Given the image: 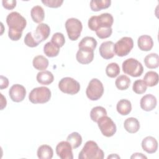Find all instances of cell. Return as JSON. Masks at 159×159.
I'll list each match as a JSON object with an SVG mask.
<instances>
[{"mask_svg":"<svg viewBox=\"0 0 159 159\" xmlns=\"http://www.w3.org/2000/svg\"><path fill=\"white\" fill-rule=\"evenodd\" d=\"M24 43L27 46H28L29 47H32V48L38 46L39 44V43L35 39L34 34L31 32H28L25 35V38H24Z\"/></svg>","mask_w":159,"mask_h":159,"instance_id":"obj_37","label":"cell"},{"mask_svg":"<svg viewBox=\"0 0 159 159\" xmlns=\"http://www.w3.org/2000/svg\"><path fill=\"white\" fill-rule=\"evenodd\" d=\"M114 22L112 16L109 13H102L99 16H91L88 22V27L92 31H96L101 27H111Z\"/></svg>","mask_w":159,"mask_h":159,"instance_id":"obj_2","label":"cell"},{"mask_svg":"<svg viewBox=\"0 0 159 159\" xmlns=\"http://www.w3.org/2000/svg\"><path fill=\"white\" fill-rule=\"evenodd\" d=\"M104 157V152L93 140L87 141L78 155L79 159H102Z\"/></svg>","mask_w":159,"mask_h":159,"instance_id":"obj_1","label":"cell"},{"mask_svg":"<svg viewBox=\"0 0 159 159\" xmlns=\"http://www.w3.org/2000/svg\"><path fill=\"white\" fill-rule=\"evenodd\" d=\"M66 141L71 145L72 148H77L82 143V137L81 135L76 132H73L66 138Z\"/></svg>","mask_w":159,"mask_h":159,"instance_id":"obj_32","label":"cell"},{"mask_svg":"<svg viewBox=\"0 0 159 159\" xmlns=\"http://www.w3.org/2000/svg\"><path fill=\"white\" fill-rule=\"evenodd\" d=\"M137 45L140 50L147 52L150 51L153 48V41L150 35H143L138 38Z\"/></svg>","mask_w":159,"mask_h":159,"instance_id":"obj_18","label":"cell"},{"mask_svg":"<svg viewBox=\"0 0 159 159\" xmlns=\"http://www.w3.org/2000/svg\"><path fill=\"white\" fill-rule=\"evenodd\" d=\"M104 93V86L101 81L97 79H92L86 88V94L91 101H97L99 99Z\"/></svg>","mask_w":159,"mask_h":159,"instance_id":"obj_6","label":"cell"},{"mask_svg":"<svg viewBox=\"0 0 159 159\" xmlns=\"http://www.w3.org/2000/svg\"><path fill=\"white\" fill-rule=\"evenodd\" d=\"M116 109L118 113L122 116L128 115L132 110V104L130 101L126 99L119 100L117 103Z\"/></svg>","mask_w":159,"mask_h":159,"instance_id":"obj_21","label":"cell"},{"mask_svg":"<svg viewBox=\"0 0 159 159\" xmlns=\"http://www.w3.org/2000/svg\"><path fill=\"white\" fill-rule=\"evenodd\" d=\"M30 16L34 22L40 24L45 17V12L43 7L40 6H34L31 9Z\"/></svg>","mask_w":159,"mask_h":159,"instance_id":"obj_22","label":"cell"},{"mask_svg":"<svg viewBox=\"0 0 159 159\" xmlns=\"http://www.w3.org/2000/svg\"><path fill=\"white\" fill-rule=\"evenodd\" d=\"M6 23L9 30L22 33L27 25L26 19L19 12H12L6 17Z\"/></svg>","mask_w":159,"mask_h":159,"instance_id":"obj_3","label":"cell"},{"mask_svg":"<svg viewBox=\"0 0 159 159\" xmlns=\"http://www.w3.org/2000/svg\"><path fill=\"white\" fill-rule=\"evenodd\" d=\"M51 42L58 47H62L65 43V38L64 35L61 32L55 33L51 39Z\"/></svg>","mask_w":159,"mask_h":159,"instance_id":"obj_35","label":"cell"},{"mask_svg":"<svg viewBox=\"0 0 159 159\" xmlns=\"http://www.w3.org/2000/svg\"><path fill=\"white\" fill-rule=\"evenodd\" d=\"M104 116H107V111L102 106L94 107L90 112L91 119L94 122H97L101 117Z\"/></svg>","mask_w":159,"mask_h":159,"instance_id":"obj_30","label":"cell"},{"mask_svg":"<svg viewBox=\"0 0 159 159\" xmlns=\"http://www.w3.org/2000/svg\"><path fill=\"white\" fill-rule=\"evenodd\" d=\"M43 52L48 57H55L58 55L60 48L52 42H48L43 46Z\"/></svg>","mask_w":159,"mask_h":159,"instance_id":"obj_29","label":"cell"},{"mask_svg":"<svg viewBox=\"0 0 159 159\" xmlns=\"http://www.w3.org/2000/svg\"><path fill=\"white\" fill-rule=\"evenodd\" d=\"M36 79L37 82L41 84L49 85L53 81L54 76L50 71L44 70L37 73Z\"/></svg>","mask_w":159,"mask_h":159,"instance_id":"obj_20","label":"cell"},{"mask_svg":"<svg viewBox=\"0 0 159 159\" xmlns=\"http://www.w3.org/2000/svg\"><path fill=\"white\" fill-rule=\"evenodd\" d=\"M56 153L61 159H73L72 147L67 141L59 142L56 147Z\"/></svg>","mask_w":159,"mask_h":159,"instance_id":"obj_12","label":"cell"},{"mask_svg":"<svg viewBox=\"0 0 159 159\" xmlns=\"http://www.w3.org/2000/svg\"><path fill=\"white\" fill-rule=\"evenodd\" d=\"M147 88V86L142 80H137L134 81L132 86V90L139 94L144 93Z\"/></svg>","mask_w":159,"mask_h":159,"instance_id":"obj_34","label":"cell"},{"mask_svg":"<svg viewBox=\"0 0 159 159\" xmlns=\"http://www.w3.org/2000/svg\"><path fill=\"white\" fill-rule=\"evenodd\" d=\"M143 150L148 153H155L158 149V142L155 138L152 136L145 137L142 141Z\"/></svg>","mask_w":159,"mask_h":159,"instance_id":"obj_17","label":"cell"},{"mask_svg":"<svg viewBox=\"0 0 159 159\" xmlns=\"http://www.w3.org/2000/svg\"><path fill=\"white\" fill-rule=\"evenodd\" d=\"M59 89L66 94L74 95L80 90V84L78 81L70 77H65L58 83Z\"/></svg>","mask_w":159,"mask_h":159,"instance_id":"obj_8","label":"cell"},{"mask_svg":"<svg viewBox=\"0 0 159 159\" xmlns=\"http://www.w3.org/2000/svg\"><path fill=\"white\" fill-rule=\"evenodd\" d=\"M111 4V0H92L90 1V7L93 11L97 12L108 8Z\"/></svg>","mask_w":159,"mask_h":159,"instance_id":"obj_26","label":"cell"},{"mask_svg":"<svg viewBox=\"0 0 159 159\" xmlns=\"http://www.w3.org/2000/svg\"><path fill=\"white\" fill-rule=\"evenodd\" d=\"M97 41L96 40L92 37H83L81 40L80 42L78 44V48H88L92 50H94L97 46Z\"/></svg>","mask_w":159,"mask_h":159,"instance_id":"obj_27","label":"cell"},{"mask_svg":"<svg viewBox=\"0 0 159 159\" xmlns=\"http://www.w3.org/2000/svg\"><path fill=\"white\" fill-rule=\"evenodd\" d=\"M42 2L47 7L52 8H57L61 6L63 0H42Z\"/></svg>","mask_w":159,"mask_h":159,"instance_id":"obj_38","label":"cell"},{"mask_svg":"<svg viewBox=\"0 0 159 159\" xmlns=\"http://www.w3.org/2000/svg\"><path fill=\"white\" fill-rule=\"evenodd\" d=\"M143 81L149 87L155 86L158 83V75L154 71H149L145 73Z\"/></svg>","mask_w":159,"mask_h":159,"instance_id":"obj_28","label":"cell"},{"mask_svg":"<svg viewBox=\"0 0 159 159\" xmlns=\"http://www.w3.org/2000/svg\"><path fill=\"white\" fill-rule=\"evenodd\" d=\"M65 29L70 40H76L80 36L83 29L81 22L76 18H69L65 22Z\"/></svg>","mask_w":159,"mask_h":159,"instance_id":"obj_7","label":"cell"},{"mask_svg":"<svg viewBox=\"0 0 159 159\" xmlns=\"http://www.w3.org/2000/svg\"><path fill=\"white\" fill-rule=\"evenodd\" d=\"M99 52L100 55L106 60H109L115 55L114 43L112 41H106L102 42L99 48Z\"/></svg>","mask_w":159,"mask_h":159,"instance_id":"obj_13","label":"cell"},{"mask_svg":"<svg viewBox=\"0 0 159 159\" xmlns=\"http://www.w3.org/2000/svg\"><path fill=\"white\" fill-rule=\"evenodd\" d=\"M37 153L40 159H51L53 155V150L50 145H42L38 148Z\"/></svg>","mask_w":159,"mask_h":159,"instance_id":"obj_23","label":"cell"},{"mask_svg":"<svg viewBox=\"0 0 159 159\" xmlns=\"http://www.w3.org/2000/svg\"><path fill=\"white\" fill-rule=\"evenodd\" d=\"M130 158H147V157L142 153H135L130 157Z\"/></svg>","mask_w":159,"mask_h":159,"instance_id":"obj_43","label":"cell"},{"mask_svg":"<svg viewBox=\"0 0 159 159\" xmlns=\"http://www.w3.org/2000/svg\"><path fill=\"white\" fill-rule=\"evenodd\" d=\"M133 47V39L130 37H124L114 44V52L118 57H124L130 52Z\"/></svg>","mask_w":159,"mask_h":159,"instance_id":"obj_9","label":"cell"},{"mask_svg":"<svg viewBox=\"0 0 159 159\" xmlns=\"http://www.w3.org/2000/svg\"><path fill=\"white\" fill-rule=\"evenodd\" d=\"M124 129L130 134H134L139 131L140 129V122L135 117H129L125 120L124 123Z\"/></svg>","mask_w":159,"mask_h":159,"instance_id":"obj_19","label":"cell"},{"mask_svg":"<svg viewBox=\"0 0 159 159\" xmlns=\"http://www.w3.org/2000/svg\"><path fill=\"white\" fill-rule=\"evenodd\" d=\"M9 95L12 101L19 102L24 99L26 95V89L24 86L19 84H15L10 88Z\"/></svg>","mask_w":159,"mask_h":159,"instance_id":"obj_11","label":"cell"},{"mask_svg":"<svg viewBox=\"0 0 159 159\" xmlns=\"http://www.w3.org/2000/svg\"><path fill=\"white\" fill-rule=\"evenodd\" d=\"M143 61L145 66L150 69L157 68L159 66V57L156 53H152L147 55Z\"/></svg>","mask_w":159,"mask_h":159,"instance_id":"obj_24","label":"cell"},{"mask_svg":"<svg viewBox=\"0 0 159 159\" xmlns=\"http://www.w3.org/2000/svg\"><path fill=\"white\" fill-rule=\"evenodd\" d=\"M112 33L111 27H101L96 31V35L101 39H107L109 37Z\"/></svg>","mask_w":159,"mask_h":159,"instance_id":"obj_36","label":"cell"},{"mask_svg":"<svg viewBox=\"0 0 159 159\" xmlns=\"http://www.w3.org/2000/svg\"><path fill=\"white\" fill-rule=\"evenodd\" d=\"M97 123L103 135L110 137L116 134L117 130L116 125L109 117L107 116H102L98 120Z\"/></svg>","mask_w":159,"mask_h":159,"instance_id":"obj_10","label":"cell"},{"mask_svg":"<svg viewBox=\"0 0 159 159\" xmlns=\"http://www.w3.org/2000/svg\"><path fill=\"white\" fill-rule=\"evenodd\" d=\"M76 58L81 64H89L93 60L94 51L88 48H79L76 55Z\"/></svg>","mask_w":159,"mask_h":159,"instance_id":"obj_14","label":"cell"},{"mask_svg":"<svg viewBox=\"0 0 159 159\" xmlns=\"http://www.w3.org/2000/svg\"><path fill=\"white\" fill-rule=\"evenodd\" d=\"M48 60L43 55L35 57L32 61L33 66L37 70H45L48 66Z\"/></svg>","mask_w":159,"mask_h":159,"instance_id":"obj_25","label":"cell"},{"mask_svg":"<svg viewBox=\"0 0 159 159\" xmlns=\"http://www.w3.org/2000/svg\"><path fill=\"white\" fill-rule=\"evenodd\" d=\"M106 73L109 78H115L120 73V67L117 63H111L106 68Z\"/></svg>","mask_w":159,"mask_h":159,"instance_id":"obj_33","label":"cell"},{"mask_svg":"<svg viewBox=\"0 0 159 159\" xmlns=\"http://www.w3.org/2000/svg\"><path fill=\"white\" fill-rule=\"evenodd\" d=\"M22 35V33H19L17 32H14L12 30H8V37L12 41H17L19 40Z\"/></svg>","mask_w":159,"mask_h":159,"instance_id":"obj_40","label":"cell"},{"mask_svg":"<svg viewBox=\"0 0 159 159\" xmlns=\"http://www.w3.org/2000/svg\"><path fill=\"white\" fill-rule=\"evenodd\" d=\"M52 93L49 88L40 86L34 88L29 93V99L33 104H43L48 102Z\"/></svg>","mask_w":159,"mask_h":159,"instance_id":"obj_4","label":"cell"},{"mask_svg":"<svg viewBox=\"0 0 159 159\" xmlns=\"http://www.w3.org/2000/svg\"><path fill=\"white\" fill-rule=\"evenodd\" d=\"M157 104V98L155 96L151 94L144 95L140 99V107L145 111H151L154 109Z\"/></svg>","mask_w":159,"mask_h":159,"instance_id":"obj_16","label":"cell"},{"mask_svg":"<svg viewBox=\"0 0 159 159\" xmlns=\"http://www.w3.org/2000/svg\"><path fill=\"white\" fill-rule=\"evenodd\" d=\"M130 83V79L127 76L122 75L117 78L115 81V84L118 89L122 91L127 89L129 87Z\"/></svg>","mask_w":159,"mask_h":159,"instance_id":"obj_31","label":"cell"},{"mask_svg":"<svg viewBox=\"0 0 159 159\" xmlns=\"http://www.w3.org/2000/svg\"><path fill=\"white\" fill-rule=\"evenodd\" d=\"M123 71L132 77H139L143 71L142 63L135 58H130L124 60L122 65Z\"/></svg>","mask_w":159,"mask_h":159,"instance_id":"obj_5","label":"cell"},{"mask_svg":"<svg viewBox=\"0 0 159 159\" xmlns=\"http://www.w3.org/2000/svg\"><path fill=\"white\" fill-rule=\"evenodd\" d=\"M1 84H0V89H6L9 86V80L8 79L2 75H1Z\"/></svg>","mask_w":159,"mask_h":159,"instance_id":"obj_41","label":"cell"},{"mask_svg":"<svg viewBox=\"0 0 159 159\" xmlns=\"http://www.w3.org/2000/svg\"><path fill=\"white\" fill-rule=\"evenodd\" d=\"M1 94V110H2L4 107H6V104H7V101L6 98L2 95V94Z\"/></svg>","mask_w":159,"mask_h":159,"instance_id":"obj_42","label":"cell"},{"mask_svg":"<svg viewBox=\"0 0 159 159\" xmlns=\"http://www.w3.org/2000/svg\"><path fill=\"white\" fill-rule=\"evenodd\" d=\"M50 34V28L48 24L45 23L39 24L34 32V36L36 40L40 43L45 40Z\"/></svg>","mask_w":159,"mask_h":159,"instance_id":"obj_15","label":"cell"},{"mask_svg":"<svg viewBox=\"0 0 159 159\" xmlns=\"http://www.w3.org/2000/svg\"><path fill=\"white\" fill-rule=\"evenodd\" d=\"M120 158V157L119 156H118V155H117L116 154H115V155H114V154H112L111 155H110V156H108V157H107V158Z\"/></svg>","mask_w":159,"mask_h":159,"instance_id":"obj_44","label":"cell"},{"mask_svg":"<svg viewBox=\"0 0 159 159\" xmlns=\"http://www.w3.org/2000/svg\"><path fill=\"white\" fill-rule=\"evenodd\" d=\"M16 0H3L2 1V6L7 10L13 9L16 6Z\"/></svg>","mask_w":159,"mask_h":159,"instance_id":"obj_39","label":"cell"}]
</instances>
